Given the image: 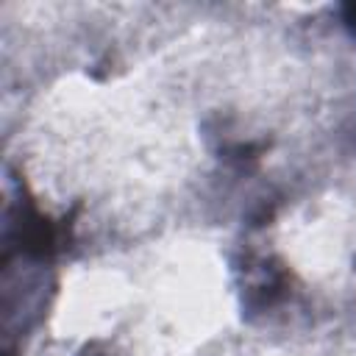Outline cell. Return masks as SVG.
Masks as SVG:
<instances>
[{"mask_svg":"<svg viewBox=\"0 0 356 356\" xmlns=\"http://www.w3.org/2000/svg\"><path fill=\"white\" fill-rule=\"evenodd\" d=\"M350 22H353V25H356V6H353V8H350Z\"/></svg>","mask_w":356,"mask_h":356,"instance_id":"1","label":"cell"}]
</instances>
